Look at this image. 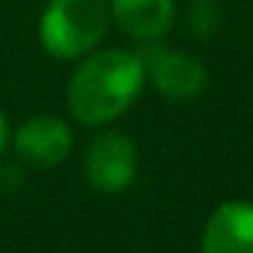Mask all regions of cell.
I'll list each match as a JSON object with an SVG mask.
<instances>
[{
	"label": "cell",
	"mask_w": 253,
	"mask_h": 253,
	"mask_svg": "<svg viewBox=\"0 0 253 253\" xmlns=\"http://www.w3.org/2000/svg\"><path fill=\"white\" fill-rule=\"evenodd\" d=\"M144 68L136 55L104 49L90 55L68 82V109L84 126H106L136 101Z\"/></svg>",
	"instance_id": "cell-1"
},
{
	"label": "cell",
	"mask_w": 253,
	"mask_h": 253,
	"mask_svg": "<svg viewBox=\"0 0 253 253\" xmlns=\"http://www.w3.org/2000/svg\"><path fill=\"white\" fill-rule=\"evenodd\" d=\"M109 28L106 0H52L41 17V44L60 60L95 49Z\"/></svg>",
	"instance_id": "cell-2"
},
{
	"label": "cell",
	"mask_w": 253,
	"mask_h": 253,
	"mask_svg": "<svg viewBox=\"0 0 253 253\" xmlns=\"http://www.w3.org/2000/svg\"><path fill=\"white\" fill-rule=\"evenodd\" d=\"M139 63L144 68V77L153 79V84L171 101L196 98L207 84V71L193 55L169 46L150 44L139 52Z\"/></svg>",
	"instance_id": "cell-3"
},
{
	"label": "cell",
	"mask_w": 253,
	"mask_h": 253,
	"mask_svg": "<svg viewBox=\"0 0 253 253\" xmlns=\"http://www.w3.org/2000/svg\"><path fill=\"white\" fill-rule=\"evenodd\" d=\"M87 182L101 193H120L133 182L136 174V147L123 133H101L90 144L84 158Z\"/></svg>",
	"instance_id": "cell-4"
},
{
	"label": "cell",
	"mask_w": 253,
	"mask_h": 253,
	"mask_svg": "<svg viewBox=\"0 0 253 253\" xmlns=\"http://www.w3.org/2000/svg\"><path fill=\"white\" fill-rule=\"evenodd\" d=\"M71 128L60 117L49 115H39L28 120L14 139L19 158L30 166H39V169H49V166H57L60 161H66V155L71 153Z\"/></svg>",
	"instance_id": "cell-5"
},
{
	"label": "cell",
	"mask_w": 253,
	"mask_h": 253,
	"mask_svg": "<svg viewBox=\"0 0 253 253\" xmlns=\"http://www.w3.org/2000/svg\"><path fill=\"white\" fill-rule=\"evenodd\" d=\"M202 253H253V204H220L207 220Z\"/></svg>",
	"instance_id": "cell-6"
},
{
	"label": "cell",
	"mask_w": 253,
	"mask_h": 253,
	"mask_svg": "<svg viewBox=\"0 0 253 253\" xmlns=\"http://www.w3.org/2000/svg\"><path fill=\"white\" fill-rule=\"evenodd\" d=\"M109 14L128 36L155 41L174 22V0H112Z\"/></svg>",
	"instance_id": "cell-7"
},
{
	"label": "cell",
	"mask_w": 253,
	"mask_h": 253,
	"mask_svg": "<svg viewBox=\"0 0 253 253\" xmlns=\"http://www.w3.org/2000/svg\"><path fill=\"white\" fill-rule=\"evenodd\" d=\"M6 142H8V123H6V117H3V112H0V153H3Z\"/></svg>",
	"instance_id": "cell-8"
}]
</instances>
